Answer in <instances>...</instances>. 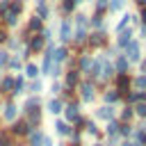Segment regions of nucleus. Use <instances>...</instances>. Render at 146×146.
<instances>
[{"label": "nucleus", "mask_w": 146, "mask_h": 146, "mask_svg": "<svg viewBox=\"0 0 146 146\" xmlns=\"http://www.w3.org/2000/svg\"><path fill=\"white\" fill-rule=\"evenodd\" d=\"M32 132H34V128L27 121H14L11 128H9V135L11 137H30Z\"/></svg>", "instance_id": "nucleus-1"}, {"label": "nucleus", "mask_w": 146, "mask_h": 146, "mask_svg": "<svg viewBox=\"0 0 146 146\" xmlns=\"http://www.w3.org/2000/svg\"><path fill=\"white\" fill-rule=\"evenodd\" d=\"M25 114H27V116H25V121H27L32 128H39V125H41V110H39V107L25 110Z\"/></svg>", "instance_id": "nucleus-2"}, {"label": "nucleus", "mask_w": 146, "mask_h": 146, "mask_svg": "<svg viewBox=\"0 0 146 146\" xmlns=\"http://www.w3.org/2000/svg\"><path fill=\"white\" fill-rule=\"evenodd\" d=\"M80 119H82V116H80L78 103H68V105H66V123H68V121H75V123H78Z\"/></svg>", "instance_id": "nucleus-3"}, {"label": "nucleus", "mask_w": 146, "mask_h": 146, "mask_svg": "<svg viewBox=\"0 0 146 146\" xmlns=\"http://www.w3.org/2000/svg\"><path fill=\"white\" fill-rule=\"evenodd\" d=\"M46 39H48V32H46V34H36V36H32L30 43H27V52H30V50H41Z\"/></svg>", "instance_id": "nucleus-4"}, {"label": "nucleus", "mask_w": 146, "mask_h": 146, "mask_svg": "<svg viewBox=\"0 0 146 146\" xmlns=\"http://www.w3.org/2000/svg\"><path fill=\"white\" fill-rule=\"evenodd\" d=\"M128 89H130V78L123 73V75H119V78H116V91H119L121 96H125V94H128Z\"/></svg>", "instance_id": "nucleus-5"}, {"label": "nucleus", "mask_w": 146, "mask_h": 146, "mask_svg": "<svg viewBox=\"0 0 146 146\" xmlns=\"http://www.w3.org/2000/svg\"><path fill=\"white\" fill-rule=\"evenodd\" d=\"M55 130H57V135H59V137H71V135H73L71 123H66V121H62V119L55 123Z\"/></svg>", "instance_id": "nucleus-6"}, {"label": "nucleus", "mask_w": 146, "mask_h": 146, "mask_svg": "<svg viewBox=\"0 0 146 146\" xmlns=\"http://www.w3.org/2000/svg\"><path fill=\"white\" fill-rule=\"evenodd\" d=\"M80 96H82V100H84V103H91V100H94V87H91L89 82L80 84Z\"/></svg>", "instance_id": "nucleus-7"}, {"label": "nucleus", "mask_w": 146, "mask_h": 146, "mask_svg": "<svg viewBox=\"0 0 146 146\" xmlns=\"http://www.w3.org/2000/svg\"><path fill=\"white\" fill-rule=\"evenodd\" d=\"M96 116H98V119H103V121H114V110H112L110 105H105V107L96 110Z\"/></svg>", "instance_id": "nucleus-8"}, {"label": "nucleus", "mask_w": 146, "mask_h": 146, "mask_svg": "<svg viewBox=\"0 0 146 146\" xmlns=\"http://www.w3.org/2000/svg\"><path fill=\"white\" fill-rule=\"evenodd\" d=\"M43 139H46V135H43L41 130H34V132L27 137V144H30V146H43Z\"/></svg>", "instance_id": "nucleus-9"}, {"label": "nucleus", "mask_w": 146, "mask_h": 146, "mask_svg": "<svg viewBox=\"0 0 146 146\" xmlns=\"http://www.w3.org/2000/svg\"><path fill=\"white\" fill-rule=\"evenodd\" d=\"M130 41H132V32H130V30H123V32L119 34V39H116V46L123 48V46H128Z\"/></svg>", "instance_id": "nucleus-10"}, {"label": "nucleus", "mask_w": 146, "mask_h": 146, "mask_svg": "<svg viewBox=\"0 0 146 146\" xmlns=\"http://www.w3.org/2000/svg\"><path fill=\"white\" fill-rule=\"evenodd\" d=\"M128 59L130 62H137L139 59V43H135V41L128 43Z\"/></svg>", "instance_id": "nucleus-11"}, {"label": "nucleus", "mask_w": 146, "mask_h": 146, "mask_svg": "<svg viewBox=\"0 0 146 146\" xmlns=\"http://www.w3.org/2000/svg\"><path fill=\"white\" fill-rule=\"evenodd\" d=\"M2 119H5V121H14V119H16V105L7 103L5 110H2Z\"/></svg>", "instance_id": "nucleus-12"}, {"label": "nucleus", "mask_w": 146, "mask_h": 146, "mask_svg": "<svg viewBox=\"0 0 146 146\" xmlns=\"http://www.w3.org/2000/svg\"><path fill=\"white\" fill-rule=\"evenodd\" d=\"M41 25H43V21H41L39 16H34V18H30V21H27V30H25V32H39V30H41Z\"/></svg>", "instance_id": "nucleus-13"}, {"label": "nucleus", "mask_w": 146, "mask_h": 146, "mask_svg": "<svg viewBox=\"0 0 146 146\" xmlns=\"http://www.w3.org/2000/svg\"><path fill=\"white\" fill-rule=\"evenodd\" d=\"M59 39H62V41H68V39H71V23H68V21L62 23V27H59Z\"/></svg>", "instance_id": "nucleus-14"}, {"label": "nucleus", "mask_w": 146, "mask_h": 146, "mask_svg": "<svg viewBox=\"0 0 146 146\" xmlns=\"http://www.w3.org/2000/svg\"><path fill=\"white\" fill-rule=\"evenodd\" d=\"M89 43H91V48H98V46H103V43H105V34H103V32H96V34H91Z\"/></svg>", "instance_id": "nucleus-15"}, {"label": "nucleus", "mask_w": 146, "mask_h": 146, "mask_svg": "<svg viewBox=\"0 0 146 146\" xmlns=\"http://www.w3.org/2000/svg\"><path fill=\"white\" fill-rule=\"evenodd\" d=\"M78 80H80L78 71H68V73H66V87H68V89H73V87L78 84Z\"/></svg>", "instance_id": "nucleus-16"}, {"label": "nucleus", "mask_w": 146, "mask_h": 146, "mask_svg": "<svg viewBox=\"0 0 146 146\" xmlns=\"http://www.w3.org/2000/svg\"><path fill=\"white\" fill-rule=\"evenodd\" d=\"M114 68H116V73H119V75H123V73H125V68H128V59H125V57H116Z\"/></svg>", "instance_id": "nucleus-17"}, {"label": "nucleus", "mask_w": 146, "mask_h": 146, "mask_svg": "<svg viewBox=\"0 0 146 146\" xmlns=\"http://www.w3.org/2000/svg\"><path fill=\"white\" fill-rule=\"evenodd\" d=\"M21 9H23V2H21V0H11V2H9V14L18 16V14H21Z\"/></svg>", "instance_id": "nucleus-18"}, {"label": "nucleus", "mask_w": 146, "mask_h": 146, "mask_svg": "<svg viewBox=\"0 0 146 146\" xmlns=\"http://www.w3.org/2000/svg\"><path fill=\"white\" fill-rule=\"evenodd\" d=\"M62 107H64V105H62V100H57V98H52V100L48 103V110H50L52 114H59V112H62Z\"/></svg>", "instance_id": "nucleus-19"}, {"label": "nucleus", "mask_w": 146, "mask_h": 146, "mask_svg": "<svg viewBox=\"0 0 146 146\" xmlns=\"http://www.w3.org/2000/svg\"><path fill=\"white\" fill-rule=\"evenodd\" d=\"M66 55H68V52H66V48H57V50L52 52V59L59 64V62H64V59H66Z\"/></svg>", "instance_id": "nucleus-20"}, {"label": "nucleus", "mask_w": 146, "mask_h": 146, "mask_svg": "<svg viewBox=\"0 0 146 146\" xmlns=\"http://www.w3.org/2000/svg\"><path fill=\"white\" fill-rule=\"evenodd\" d=\"M0 146H14V137L9 132H0Z\"/></svg>", "instance_id": "nucleus-21"}, {"label": "nucleus", "mask_w": 146, "mask_h": 146, "mask_svg": "<svg viewBox=\"0 0 146 146\" xmlns=\"http://www.w3.org/2000/svg\"><path fill=\"white\" fill-rule=\"evenodd\" d=\"M50 64H52V52L48 50V52H46V57H43V66H41V68H43V73H50Z\"/></svg>", "instance_id": "nucleus-22"}, {"label": "nucleus", "mask_w": 146, "mask_h": 146, "mask_svg": "<svg viewBox=\"0 0 146 146\" xmlns=\"http://www.w3.org/2000/svg\"><path fill=\"white\" fill-rule=\"evenodd\" d=\"M107 135H110V137H119V123H116V121H110V125H107Z\"/></svg>", "instance_id": "nucleus-23"}, {"label": "nucleus", "mask_w": 146, "mask_h": 146, "mask_svg": "<svg viewBox=\"0 0 146 146\" xmlns=\"http://www.w3.org/2000/svg\"><path fill=\"white\" fill-rule=\"evenodd\" d=\"M119 135H121V137H130V135H132V128H130L128 123H119Z\"/></svg>", "instance_id": "nucleus-24"}, {"label": "nucleus", "mask_w": 146, "mask_h": 146, "mask_svg": "<svg viewBox=\"0 0 146 146\" xmlns=\"http://www.w3.org/2000/svg\"><path fill=\"white\" fill-rule=\"evenodd\" d=\"M73 7H75V0H64V2H62V14L73 11Z\"/></svg>", "instance_id": "nucleus-25"}, {"label": "nucleus", "mask_w": 146, "mask_h": 146, "mask_svg": "<svg viewBox=\"0 0 146 146\" xmlns=\"http://www.w3.org/2000/svg\"><path fill=\"white\" fill-rule=\"evenodd\" d=\"M135 87H137V89H141V91L146 94V75H139V78H135Z\"/></svg>", "instance_id": "nucleus-26"}, {"label": "nucleus", "mask_w": 146, "mask_h": 146, "mask_svg": "<svg viewBox=\"0 0 146 146\" xmlns=\"http://www.w3.org/2000/svg\"><path fill=\"white\" fill-rule=\"evenodd\" d=\"M132 114H135V112H132V107H125V110H123V114H121V123H128V121L132 119Z\"/></svg>", "instance_id": "nucleus-27"}, {"label": "nucleus", "mask_w": 146, "mask_h": 146, "mask_svg": "<svg viewBox=\"0 0 146 146\" xmlns=\"http://www.w3.org/2000/svg\"><path fill=\"white\" fill-rule=\"evenodd\" d=\"M132 112L137 116H146V103H137V107H132Z\"/></svg>", "instance_id": "nucleus-28"}, {"label": "nucleus", "mask_w": 146, "mask_h": 146, "mask_svg": "<svg viewBox=\"0 0 146 146\" xmlns=\"http://www.w3.org/2000/svg\"><path fill=\"white\" fill-rule=\"evenodd\" d=\"M9 89H14V80H11V75H7V78L2 80V91H9Z\"/></svg>", "instance_id": "nucleus-29"}, {"label": "nucleus", "mask_w": 146, "mask_h": 146, "mask_svg": "<svg viewBox=\"0 0 146 146\" xmlns=\"http://www.w3.org/2000/svg\"><path fill=\"white\" fill-rule=\"evenodd\" d=\"M119 96H121L119 91H107V94H105V100H107V103H116Z\"/></svg>", "instance_id": "nucleus-30"}, {"label": "nucleus", "mask_w": 146, "mask_h": 146, "mask_svg": "<svg viewBox=\"0 0 146 146\" xmlns=\"http://www.w3.org/2000/svg\"><path fill=\"white\" fill-rule=\"evenodd\" d=\"M84 128H87V132H89V135H98V128H96V123H94V121H84Z\"/></svg>", "instance_id": "nucleus-31"}, {"label": "nucleus", "mask_w": 146, "mask_h": 146, "mask_svg": "<svg viewBox=\"0 0 146 146\" xmlns=\"http://www.w3.org/2000/svg\"><path fill=\"white\" fill-rule=\"evenodd\" d=\"M80 68H82V71H89V68H91V59H89V57H80Z\"/></svg>", "instance_id": "nucleus-32"}, {"label": "nucleus", "mask_w": 146, "mask_h": 146, "mask_svg": "<svg viewBox=\"0 0 146 146\" xmlns=\"http://www.w3.org/2000/svg\"><path fill=\"white\" fill-rule=\"evenodd\" d=\"M25 75H27V78H36V66H34V64H27V66H25Z\"/></svg>", "instance_id": "nucleus-33"}, {"label": "nucleus", "mask_w": 146, "mask_h": 146, "mask_svg": "<svg viewBox=\"0 0 146 146\" xmlns=\"http://www.w3.org/2000/svg\"><path fill=\"white\" fill-rule=\"evenodd\" d=\"M123 5H125V0H112V2H110V9H112V11H119Z\"/></svg>", "instance_id": "nucleus-34"}, {"label": "nucleus", "mask_w": 146, "mask_h": 146, "mask_svg": "<svg viewBox=\"0 0 146 146\" xmlns=\"http://www.w3.org/2000/svg\"><path fill=\"white\" fill-rule=\"evenodd\" d=\"M84 39H87V34H84V27H78V32H75V41H78V43H82Z\"/></svg>", "instance_id": "nucleus-35"}, {"label": "nucleus", "mask_w": 146, "mask_h": 146, "mask_svg": "<svg viewBox=\"0 0 146 146\" xmlns=\"http://www.w3.org/2000/svg\"><path fill=\"white\" fill-rule=\"evenodd\" d=\"M39 18H48V7L43 2H39Z\"/></svg>", "instance_id": "nucleus-36"}, {"label": "nucleus", "mask_w": 146, "mask_h": 146, "mask_svg": "<svg viewBox=\"0 0 146 146\" xmlns=\"http://www.w3.org/2000/svg\"><path fill=\"white\" fill-rule=\"evenodd\" d=\"M16 21H18V18H16L14 14H9V11H5V23H9V25H16Z\"/></svg>", "instance_id": "nucleus-37"}, {"label": "nucleus", "mask_w": 146, "mask_h": 146, "mask_svg": "<svg viewBox=\"0 0 146 146\" xmlns=\"http://www.w3.org/2000/svg\"><path fill=\"white\" fill-rule=\"evenodd\" d=\"M130 18H132V16H123V18H121V21H119V25H116V30H121V32H123V30H125V25H128V21H130Z\"/></svg>", "instance_id": "nucleus-38"}, {"label": "nucleus", "mask_w": 146, "mask_h": 146, "mask_svg": "<svg viewBox=\"0 0 146 146\" xmlns=\"http://www.w3.org/2000/svg\"><path fill=\"white\" fill-rule=\"evenodd\" d=\"M21 91H23V78H18V80L14 82V91H11V94H21Z\"/></svg>", "instance_id": "nucleus-39"}, {"label": "nucleus", "mask_w": 146, "mask_h": 146, "mask_svg": "<svg viewBox=\"0 0 146 146\" xmlns=\"http://www.w3.org/2000/svg\"><path fill=\"white\" fill-rule=\"evenodd\" d=\"M91 23H94L96 27H100V25H103V14H98V11H96V16L91 18Z\"/></svg>", "instance_id": "nucleus-40"}, {"label": "nucleus", "mask_w": 146, "mask_h": 146, "mask_svg": "<svg viewBox=\"0 0 146 146\" xmlns=\"http://www.w3.org/2000/svg\"><path fill=\"white\" fill-rule=\"evenodd\" d=\"M105 7H107V0H98V2H96V11H98V14H100Z\"/></svg>", "instance_id": "nucleus-41"}, {"label": "nucleus", "mask_w": 146, "mask_h": 146, "mask_svg": "<svg viewBox=\"0 0 146 146\" xmlns=\"http://www.w3.org/2000/svg\"><path fill=\"white\" fill-rule=\"evenodd\" d=\"M7 64H9V68H18V64H21V62H18V59H16V57H14V59H9V62H7Z\"/></svg>", "instance_id": "nucleus-42"}, {"label": "nucleus", "mask_w": 146, "mask_h": 146, "mask_svg": "<svg viewBox=\"0 0 146 146\" xmlns=\"http://www.w3.org/2000/svg\"><path fill=\"white\" fill-rule=\"evenodd\" d=\"M5 41H7V32H5V30H0V43H5Z\"/></svg>", "instance_id": "nucleus-43"}, {"label": "nucleus", "mask_w": 146, "mask_h": 146, "mask_svg": "<svg viewBox=\"0 0 146 146\" xmlns=\"http://www.w3.org/2000/svg\"><path fill=\"white\" fill-rule=\"evenodd\" d=\"M119 146H137V144H135V141H121Z\"/></svg>", "instance_id": "nucleus-44"}, {"label": "nucleus", "mask_w": 146, "mask_h": 146, "mask_svg": "<svg viewBox=\"0 0 146 146\" xmlns=\"http://www.w3.org/2000/svg\"><path fill=\"white\" fill-rule=\"evenodd\" d=\"M137 5H141V7H146V0H137Z\"/></svg>", "instance_id": "nucleus-45"}, {"label": "nucleus", "mask_w": 146, "mask_h": 146, "mask_svg": "<svg viewBox=\"0 0 146 146\" xmlns=\"http://www.w3.org/2000/svg\"><path fill=\"white\" fill-rule=\"evenodd\" d=\"M141 18H144V21H146V7H144V11H141Z\"/></svg>", "instance_id": "nucleus-46"}, {"label": "nucleus", "mask_w": 146, "mask_h": 146, "mask_svg": "<svg viewBox=\"0 0 146 146\" xmlns=\"http://www.w3.org/2000/svg\"><path fill=\"white\" fill-rule=\"evenodd\" d=\"M94 146H107V144H103V141H96V144H94Z\"/></svg>", "instance_id": "nucleus-47"}, {"label": "nucleus", "mask_w": 146, "mask_h": 146, "mask_svg": "<svg viewBox=\"0 0 146 146\" xmlns=\"http://www.w3.org/2000/svg\"><path fill=\"white\" fill-rule=\"evenodd\" d=\"M2 11H5V7H2V5H0V14H2Z\"/></svg>", "instance_id": "nucleus-48"}, {"label": "nucleus", "mask_w": 146, "mask_h": 146, "mask_svg": "<svg viewBox=\"0 0 146 146\" xmlns=\"http://www.w3.org/2000/svg\"><path fill=\"white\" fill-rule=\"evenodd\" d=\"M144 73H146V62H144Z\"/></svg>", "instance_id": "nucleus-49"}]
</instances>
